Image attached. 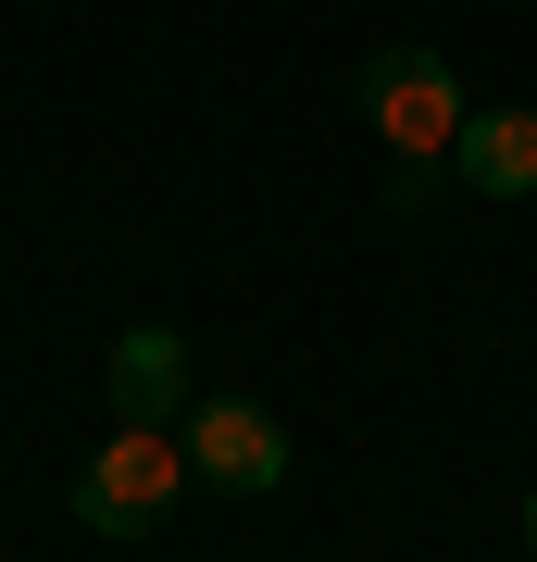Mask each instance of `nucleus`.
<instances>
[{"mask_svg": "<svg viewBox=\"0 0 537 562\" xmlns=\"http://www.w3.org/2000/svg\"><path fill=\"white\" fill-rule=\"evenodd\" d=\"M176 501H188V438L176 425H113L76 462V525H100V538H150Z\"/></svg>", "mask_w": 537, "mask_h": 562, "instance_id": "1", "label": "nucleus"}, {"mask_svg": "<svg viewBox=\"0 0 537 562\" xmlns=\"http://www.w3.org/2000/svg\"><path fill=\"white\" fill-rule=\"evenodd\" d=\"M450 176L476 188V201H525V188H537V113H525V101H500V113H462V138H450Z\"/></svg>", "mask_w": 537, "mask_h": 562, "instance_id": "5", "label": "nucleus"}, {"mask_svg": "<svg viewBox=\"0 0 537 562\" xmlns=\"http://www.w3.org/2000/svg\"><path fill=\"white\" fill-rule=\"evenodd\" d=\"M188 475L200 487H238V501H276L288 487V425L262 413V401H188Z\"/></svg>", "mask_w": 537, "mask_h": 562, "instance_id": "3", "label": "nucleus"}, {"mask_svg": "<svg viewBox=\"0 0 537 562\" xmlns=\"http://www.w3.org/2000/svg\"><path fill=\"white\" fill-rule=\"evenodd\" d=\"M438 201V162H388V213H425Z\"/></svg>", "mask_w": 537, "mask_h": 562, "instance_id": "6", "label": "nucleus"}, {"mask_svg": "<svg viewBox=\"0 0 537 562\" xmlns=\"http://www.w3.org/2000/svg\"><path fill=\"white\" fill-rule=\"evenodd\" d=\"M188 338L176 325H125L113 338V362H100V413L113 425H188Z\"/></svg>", "mask_w": 537, "mask_h": 562, "instance_id": "4", "label": "nucleus"}, {"mask_svg": "<svg viewBox=\"0 0 537 562\" xmlns=\"http://www.w3.org/2000/svg\"><path fill=\"white\" fill-rule=\"evenodd\" d=\"M362 113H376V138H388V162H450V138H462V76H450V50H376L362 63Z\"/></svg>", "mask_w": 537, "mask_h": 562, "instance_id": "2", "label": "nucleus"}, {"mask_svg": "<svg viewBox=\"0 0 537 562\" xmlns=\"http://www.w3.org/2000/svg\"><path fill=\"white\" fill-rule=\"evenodd\" d=\"M525 562H537V487H525Z\"/></svg>", "mask_w": 537, "mask_h": 562, "instance_id": "7", "label": "nucleus"}]
</instances>
